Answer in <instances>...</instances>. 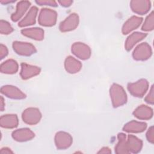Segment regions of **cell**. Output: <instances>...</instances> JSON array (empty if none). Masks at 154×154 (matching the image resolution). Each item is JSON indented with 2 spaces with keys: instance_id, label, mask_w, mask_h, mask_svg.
<instances>
[{
  "instance_id": "16",
  "label": "cell",
  "mask_w": 154,
  "mask_h": 154,
  "mask_svg": "<svg viewBox=\"0 0 154 154\" xmlns=\"http://www.w3.org/2000/svg\"><path fill=\"white\" fill-rule=\"evenodd\" d=\"M18 119L15 114L3 115L0 119V125L4 128H14L17 126Z\"/></svg>"
},
{
  "instance_id": "31",
  "label": "cell",
  "mask_w": 154,
  "mask_h": 154,
  "mask_svg": "<svg viewBox=\"0 0 154 154\" xmlns=\"http://www.w3.org/2000/svg\"><path fill=\"white\" fill-rule=\"evenodd\" d=\"M146 137H147V138L149 141H150L152 143H153L154 138H153V126L150 127L149 129V131H147V134H146Z\"/></svg>"
},
{
  "instance_id": "6",
  "label": "cell",
  "mask_w": 154,
  "mask_h": 154,
  "mask_svg": "<svg viewBox=\"0 0 154 154\" xmlns=\"http://www.w3.org/2000/svg\"><path fill=\"white\" fill-rule=\"evenodd\" d=\"M152 55L150 46L147 43L139 45L133 52V57L136 60H146Z\"/></svg>"
},
{
  "instance_id": "35",
  "label": "cell",
  "mask_w": 154,
  "mask_h": 154,
  "mask_svg": "<svg viewBox=\"0 0 154 154\" xmlns=\"http://www.w3.org/2000/svg\"><path fill=\"white\" fill-rule=\"evenodd\" d=\"M4 108V99L2 96H1V111H3Z\"/></svg>"
},
{
  "instance_id": "13",
  "label": "cell",
  "mask_w": 154,
  "mask_h": 154,
  "mask_svg": "<svg viewBox=\"0 0 154 154\" xmlns=\"http://www.w3.org/2000/svg\"><path fill=\"white\" fill-rule=\"evenodd\" d=\"M143 21V18L138 16H132L123 25L122 27V32L123 34H127L134 29L138 28Z\"/></svg>"
},
{
  "instance_id": "10",
  "label": "cell",
  "mask_w": 154,
  "mask_h": 154,
  "mask_svg": "<svg viewBox=\"0 0 154 154\" xmlns=\"http://www.w3.org/2000/svg\"><path fill=\"white\" fill-rule=\"evenodd\" d=\"M1 93L11 99H22L26 97V95L21 90L13 85L2 86L1 88Z\"/></svg>"
},
{
  "instance_id": "17",
  "label": "cell",
  "mask_w": 154,
  "mask_h": 154,
  "mask_svg": "<svg viewBox=\"0 0 154 154\" xmlns=\"http://www.w3.org/2000/svg\"><path fill=\"white\" fill-rule=\"evenodd\" d=\"M30 5V2L27 1H22L19 2L16 6V11L13 13L11 16V20L13 22H16L19 20L26 11Z\"/></svg>"
},
{
  "instance_id": "34",
  "label": "cell",
  "mask_w": 154,
  "mask_h": 154,
  "mask_svg": "<svg viewBox=\"0 0 154 154\" xmlns=\"http://www.w3.org/2000/svg\"><path fill=\"white\" fill-rule=\"evenodd\" d=\"M111 153V151L109 150V148L108 147H103L102 149H100V151L98 152V153Z\"/></svg>"
},
{
  "instance_id": "4",
  "label": "cell",
  "mask_w": 154,
  "mask_h": 154,
  "mask_svg": "<svg viewBox=\"0 0 154 154\" xmlns=\"http://www.w3.org/2000/svg\"><path fill=\"white\" fill-rule=\"evenodd\" d=\"M22 117L24 122L32 125L39 122L42 117V114L37 108H29L23 112Z\"/></svg>"
},
{
  "instance_id": "20",
  "label": "cell",
  "mask_w": 154,
  "mask_h": 154,
  "mask_svg": "<svg viewBox=\"0 0 154 154\" xmlns=\"http://www.w3.org/2000/svg\"><path fill=\"white\" fill-rule=\"evenodd\" d=\"M64 67L68 73H75L81 70L82 64L76 59L69 56L65 60Z\"/></svg>"
},
{
  "instance_id": "7",
  "label": "cell",
  "mask_w": 154,
  "mask_h": 154,
  "mask_svg": "<svg viewBox=\"0 0 154 154\" xmlns=\"http://www.w3.org/2000/svg\"><path fill=\"white\" fill-rule=\"evenodd\" d=\"M55 145L58 149H65L69 147L72 143V137L64 132H58L55 137Z\"/></svg>"
},
{
  "instance_id": "12",
  "label": "cell",
  "mask_w": 154,
  "mask_h": 154,
  "mask_svg": "<svg viewBox=\"0 0 154 154\" xmlns=\"http://www.w3.org/2000/svg\"><path fill=\"white\" fill-rule=\"evenodd\" d=\"M40 72V69L38 67L27 64L26 63L21 64V70H20V76L23 79H27L28 78H32L38 74Z\"/></svg>"
},
{
  "instance_id": "5",
  "label": "cell",
  "mask_w": 154,
  "mask_h": 154,
  "mask_svg": "<svg viewBox=\"0 0 154 154\" xmlns=\"http://www.w3.org/2000/svg\"><path fill=\"white\" fill-rule=\"evenodd\" d=\"M13 48L17 54L23 56H29L36 52L35 48L32 45L26 42H14Z\"/></svg>"
},
{
  "instance_id": "24",
  "label": "cell",
  "mask_w": 154,
  "mask_h": 154,
  "mask_svg": "<svg viewBox=\"0 0 154 154\" xmlns=\"http://www.w3.org/2000/svg\"><path fill=\"white\" fill-rule=\"evenodd\" d=\"M18 70L17 62L12 59L8 60L1 64L0 70L1 73L7 74L15 73Z\"/></svg>"
},
{
  "instance_id": "22",
  "label": "cell",
  "mask_w": 154,
  "mask_h": 154,
  "mask_svg": "<svg viewBox=\"0 0 154 154\" xmlns=\"http://www.w3.org/2000/svg\"><path fill=\"white\" fill-rule=\"evenodd\" d=\"M21 32L23 35L36 40H42L44 37V31L39 28L23 29Z\"/></svg>"
},
{
  "instance_id": "8",
  "label": "cell",
  "mask_w": 154,
  "mask_h": 154,
  "mask_svg": "<svg viewBox=\"0 0 154 154\" xmlns=\"http://www.w3.org/2000/svg\"><path fill=\"white\" fill-rule=\"evenodd\" d=\"M72 52L77 57L82 60L88 59L91 55L90 48L82 43H75L72 46Z\"/></svg>"
},
{
  "instance_id": "9",
  "label": "cell",
  "mask_w": 154,
  "mask_h": 154,
  "mask_svg": "<svg viewBox=\"0 0 154 154\" xmlns=\"http://www.w3.org/2000/svg\"><path fill=\"white\" fill-rule=\"evenodd\" d=\"M79 17L75 13L70 14L60 25V30L61 32H67L75 29L78 25Z\"/></svg>"
},
{
  "instance_id": "18",
  "label": "cell",
  "mask_w": 154,
  "mask_h": 154,
  "mask_svg": "<svg viewBox=\"0 0 154 154\" xmlns=\"http://www.w3.org/2000/svg\"><path fill=\"white\" fill-rule=\"evenodd\" d=\"M37 12L38 8L35 6L32 7L24 18L19 22V26L23 27L34 24L35 23V17Z\"/></svg>"
},
{
  "instance_id": "2",
  "label": "cell",
  "mask_w": 154,
  "mask_h": 154,
  "mask_svg": "<svg viewBox=\"0 0 154 154\" xmlns=\"http://www.w3.org/2000/svg\"><path fill=\"white\" fill-rule=\"evenodd\" d=\"M57 13L51 9L43 8L38 16V23L45 26H51L55 24L57 20Z\"/></svg>"
},
{
  "instance_id": "25",
  "label": "cell",
  "mask_w": 154,
  "mask_h": 154,
  "mask_svg": "<svg viewBox=\"0 0 154 154\" xmlns=\"http://www.w3.org/2000/svg\"><path fill=\"white\" fill-rule=\"evenodd\" d=\"M126 135L123 133H119L117 138L119 142L115 147V152L116 153H129L127 146Z\"/></svg>"
},
{
  "instance_id": "30",
  "label": "cell",
  "mask_w": 154,
  "mask_h": 154,
  "mask_svg": "<svg viewBox=\"0 0 154 154\" xmlns=\"http://www.w3.org/2000/svg\"><path fill=\"white\" fill-rule=\"evenodd\" d=\"M8 54V49L5 46L2 44L0 45V58L2 60Z\"/></svg>"
},
{
  "instance_id": "3",
  "label": "cell",
  "mask_w": 154,
  "mask_h": 154,
  "mask_svg": "<svg viewBox=\"0 0 154 154\" xmlns=\"http://www.w3.org/2000/svg\"><path fill=\"white\" fill-rule=\"evenodd\" d=\"M148 87V82L146 79H142L136 82L128 84V89L133 96L142 97L147 90Z\"/></svg>"
},
{
  "instance_id": "28",
  "label": "cell",
  "mask_w": 154,
  "mask_h": 154,
  "mask_svg": "<svg viewBox=\"0 0 154 154\" xmlns=\"http://www.w3.org/2000/svg\"><path fill=\"white\" fill-rule=\"evenodd\" d=\"M38 4H40V5H49V6H53L56 7L57 3L55 1H35Z\"/></svg>"
},
{
  "instance_id": "21",
  "label": "cell",
  "mask_w": 154,
  "mask_h": 154,
  "mask_svg": "<svg viewBox=\"0 0 154 154\" xmlns=\"http://www.w3.org/2000/svg\"><path fill=\"white\" fill-rule=\"evenodd\" d=\"M133 114L138 119L148 120L152 117L153 111L150 107L143 105L137 108Z\"/></svg>"
},
{
  "instance_id": "23",
  "label": "cell",
  "mask_w": 154,
  "mask_h": 154,
  "mask_svg": "<svg viewBox=\"0 0 154 154\" xmlns=\"http://www.w3.org/2000/svg\"><path fill=\"white\" fill-rule=\"evenodd\" d=\"M147 35L146 34L135 32L131 34L126 39L125 42V48L126 50H131L134 46L138 42L143 39Z\"/></svg>"
},
{
  "instance_id": "27",
  "label": "cell",
  "mask_w": 154,
  "mask_h": 154,
  "mask_svg": "<svg viewBox=\"0 0 154 154\" xmlns=\"http://www.w3.org/2000/svg\"><path fill=\"white\" fill-rule=\"evenodd\" d=\"M13 31V28L10 23L5 20H1L0 21V32L2 34H9Z\"/></svg>"
},
{
  "instance_id": "1",
  "label": "cell",
  "mask_w": 154,
  "mask_h": 154,
  "mask_svg": "<svg viewBox=\"0 0 154 154\" xmlns=\"http://www.w3.org/2000/svg\"><path fill=\"white\" fill-rule=\"evenodd\" d=\"M109 93L114 107H119L126 102L127 96L122 86L117 84H112L110 88Z\"/></svg>"
},
{
  "instance_id": "26",
  "label": "cell",
  "mask_w": 154,
  "mask_h": 154,
  "mask_svg": "<svg viewBox=\"0 0 154 154\" xmlns=\"http://www.w3.org/2000/svg\"><path fill=\"white\" fill-rule=\"evenodd\" d=\"M153 29V12L152 11L144 20L141 29L143 31H151Z\"/></svg>"
},
{
  "instance_id": "32",
  "label": "cell",
  "mask_w": 154,
  "mask_h": 154,
  "mask_svg": "<svg viewBox=\"0 0 154 154\" xmlns=\"http://www.w3.org/2000/svg\"><path fill=\"white\" fill-rule=\"evenodd\" d=\"M58 2L64 7H69L71 5L72 3H73V1H58Z\"/></svg>"
},
{
  "instance_id": "29",
  "label": "cell",
  "mask_w": 154,
  "mask_h": 154,
  "mask_svg": "<svg viewBox=\"0 0 154 154\" xmlns=\"http://www.w3.org/2000/svg\"><path fill=\"white\" fill-rule=\"evenodd\" d=\"M145 100L146 102H147L149 103H151V104L153 103V86H152L149 93L147 94V96L145 98Z\"/></svg>"
},
{
  "instance_id": "11",
  "label": "cell",
  "mask_w": 154,
  "mask_h": 154,
  "mask_svg": "<svg viewBox=\"0 0 154 154\" xmlns=\"http://www.w3.org/2000/svg\"><path fill=\"white\" fill-rule=\"evenodd\" d=\"M132 10L139 14L147 13L150 8V2L149 1H131Z\"/></svg>"
},
{
  "instance_id": "14",
  "label": "cell",
  "mask_w": 154,
  "mask_h": 154,
  "mask_svg": "<svg viewBox=\"0 0 154 154\" xmlns=\"http://www.w3.org/2000/svg\"><path fill=\"white\" fill-rule=\"evenodd\" d=\"M34 137V134L28 128L17 129L13 132L12 137L17 141H25L30 140Z\"/></svg>"
},
{
  "instance_id": "33",
  "label": "cell",
  "mask_w": 154,
  "mask_h": 154,
  "mask_svg": "<svg viewBox=\"0 0 154 154\" xmlns=\"http://www.w3.org/2000/svg\"><path fill=\"white\" fill-rule=\"evenodd\" d=\"M13 152L8 148L7 147H4L2 148L1 151H0V153L1 154H4V153H12Z\"/></svg>"
},
{
  "instance_id": "36",
  "label": "cell",
  "mask_w": 154,
  "mask_h": 154,
  "mask_svg": "<svg viewBox=\"0 0 154 154\" xmlns=\"http://www.w3.org/2000/svg\"><path fill=\"white\" fill-rule=\"evenodd\" d=\"M15 1H2V0H1V1H0V2H1V3H2V4H7V3H10V2H14Z\"/></svg>"
},
{
  "instance_id": "19",
  "label": "cell",
  "mask_w": 154,
  "mask_h": 154,
  "mask_svg": "<svg viewBox=\"0 0 154 154\" xmlns=\"http://www.w3.org/2000/svg\"><path fill=\"white\" fill-rule=\"evenodd\" d=\"M146 127L147 124L146 123L132 120L126 123L124 126L123 130L128 132L138 133L143 132L146 129Z\"/></svg>"
},
{
  "instance_id": "15",
  "label": "cell",
  "mask_w": 154,
  "mask_h": 154,
  "mask_svg": "<svg viewBox=\"0 0 154 154\" xmlns=\"http://www.w3.org/2000/svg\"><path fill=\"white\" fill-rule=\"evenodd\" d=\"M142 141L137 137L132 135H129L126 140V146L129 152L138 153L142 147Z\"/></svg>"
}]
</instances>
